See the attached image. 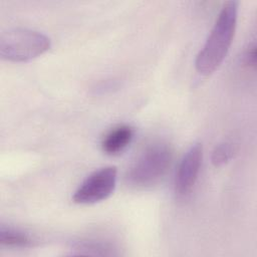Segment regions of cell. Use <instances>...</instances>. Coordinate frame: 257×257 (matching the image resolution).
<instances>
[{
    "instance_id": "3957f363",
    "label": "cell",
    "mask_w": 257,
    "mask_h": 257,
    "mask_svg": "<svg viewBox=\"0 0 257 257\" xmlns=\"http://www.w3.org/2000/svg\"><path fill=\"white\" fill-rule=\"evenodd\" d=\"M50 45L49 37L39 31L12 28L0 35V56L7 61L24 62L40 56Z\"/></svg>"
},
{
    "instance_id": "5b68a950",
    "label": "cell",
    "mask_w": 257,
    "mask_h": 257,
    "mask_svg": "<svg viewBox=\"0 0 257 257\" xmlns=\"http://www.w3.org/2000/svg\"><path fill=\"white\" fill-rule=\"evenodd\" d=\"M203 159V147L200 143L192 145L182 157L174 179V190L178 198L190 194L200 172Z\"/></svg>"
},
{
    "instance_id": "9c48e42d",
    "label": "cell",
    "mask_w": 257,
    "mask_h": 257,
    "mask_svg": "<svg viewBox=\"0 0 257 257\" xmlns=\"http://www.w3.org/2000/svg\"><path fill=\"white\" fill-rule=\"evenodd\" d=\"M233 155L234 147L232 146V144L224 142L215 147V149L212 152L211 161L214 166L221 167L227 164L233 158Z\"/></svg>"
},
{
    "instance_id": "6da1fadb",
    "label": "cell",
    "mask_w": 257,
    "mask_h": 257,
    "mask_svg": "<svg viewBox=\"0 0 257 257\" xmlns=\"http://www.w3.org/2000/svg\"><path fill=\"white\" fill-rule=\"evenodd\" d=\"M238 18V2L229 1L221 9L216 22L196 58L199 73L209 75L226 57L234 38Z\"/></svg>"
},
{
    "instance_id": "ba28073f",
    "label": "cell",
    "mask_w": 257,
    "mask_h": 257,
    "mask_svg": "<svg viewBox=\"0 0 257 257\" xmlns=\"http://www.w3.org/2000/svg\"><path fill=\"white\" fill-rule=\"evenodd\" d=\"M32 239L25 231L12 227L1 225L0 226V243L8 247H28L32 244Z\"/></svg>"
},
{
    "instance_id": "52a82bcc",
    "label": "cell",
    "mask_w": 257,
    "mask_h": 257,
    "mask_svg": "<svg viewBox=\"0 0 257 257\" xmlns=\"http://www.w3.org/2000/svg\"><path fill=\"white\" fill-rule=\"evenodd\" d=\"M72 249L77 254L85 255H115V248L112 244L98 239H81L72 244Z\"/></svg>"
},
{
    "instance_id": "7a4b0ae2",
    "label": "cell",
    "mask_w": 257,
    "mask_h": 257,
    "mask_svg": "<svg viewBox=\"0 0 257 257\" xmlns=\"http://www.w3.org/2000/svg\"><path fill=\"white\" fill-rule=\"evenodd\" d=\"M173 159L170 146L155 143L147 147L131 167L126 179L136 188H148L156 185L167 173Z\"/></svg>"
},
{
    "instance_id": "277c9868",
    "label": "cell",
    "mask_w": 257,
    "mask_h": 257,
    "mask_svg": "<svg viewBox=\"0 0 257 257\" xmlns=\"http://www.w3.org/2000/svg\"><path fill=\"white\" fill-rule=\"evenodd\" d=\"M117 171L114 166L100 168L91 173L76 189L73 202L77 204H94L107 199L116 186Z\"/></svg>"
},
{
    "instance_id": "8992f818",
    "label": "cell",
    "mask_w": 257,
    "mask_h": 257,
    "mask_svg": "<svg viewBox=\"0 0 257 257\" xmlns=\"http://www.w3.org/2000/svg\"><path fill=\"white\" fill-rule=\"evenodd\" d=\"M134 135L135 131L131 125H117L102 138L101 149L107 155H116L131 144Z\"/></svg>"
},
{
    "instance_id": "30bf717a",
    "label": "cell",
    "mask_w": 257,
    "mask_h": 257,
    "mask_svg": "<svg viewBox=\"0 0 257 257\" xmlns=\"http://www.w3.org/2000/svg\"><path fill=\"white\" fill-rule=\"evenodd\" d=\"M243 62L246 66L255 68L256 66V44L252 42L246 48L243 54Z\"/></svg>"
}]
</instances>
